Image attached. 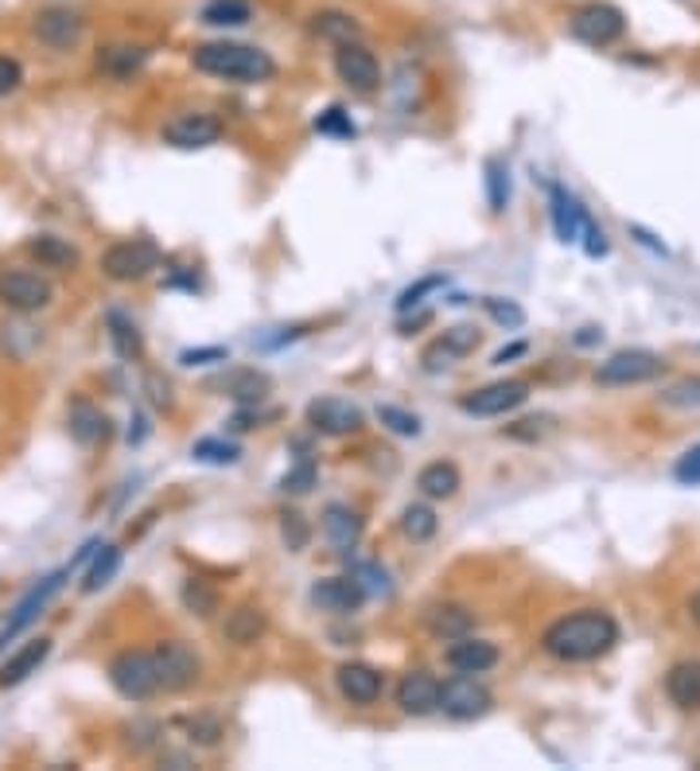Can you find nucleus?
Segmentation results:
<instances>
[{"mask_svg":"<svg viewBox=\"0 0 700 771\" xmlns=\"http://www.w3.org/2000/svg\"><path fill=\"white\" fill-rule=\"evenodd\" d=\"M615 643H619V624L612 612L599 608L568 612V616L553 619L541 635V647L556 663H596V658L612 655Z\"/></svg>","mask_w":700,"mask_h":771,"instance_id":"f257e3e1","label":"nucleus"},{"mask_svg":"<svg viewBox=\"0 0 700 771\" xmlns=\"http://www.w3.org/2000/svg\"><path fill=\"white\" fill-rule=\"evenodd\" d=\"M195 71L215 74V79H230V82H269L276 74V63L269 51L250 48V43H199L191 51Z\"/></svg>","mask_w":700,"mask_h":771,"instance_id":"f03ea898","label":"nucleus"},{"mask_svg":"<svg viewBox=\"0 0 700 771\" xmlns=\"http://www.w3.org/2000/svg\"><path fill=\"white\" fill-rule=\"evenodd\" d=\"M109 686L125 701H148L160 694V674H156L153 650H122L109 663Z\"/></svg>","mask_w":700,"mask_h":771,"instance_id":"7ed1b4c3","label":"nucleus"},{"mask_svg":"<svg viewBox=\"0 0 700 771\" xmlns=\"http://www.w3.org/2000/svg\"><path fill=\"white\" fill-rule=\"evenodd\" d=\"M568 32L576 35L579 43L588 48H612L615 40H623L627 32V17L615 4H604V0H592V4H579L568 17Z\"/></svg>","mask_w":700,"mask_h":771,"instance_id":"20e7f679","label":"nucleus"},{"mask_svg":"<svg viewBox=\"0 0 700 771\" xmlns=\"http://www.w3.org/2000/svg\"><path fill=\"white\" fill-rule=\"evenodd\" d=\"M153 663L160 674V690L164 694H184L199 683L202 658L195 655V647H187L184 639H164L153 647Z\"/></svg>","mask_w":700,"mask_h":771,"instance_id":"39448f33","label":"nucleus"},{"mask_svg":"<svg viewBox=\"0 0 700 771\" xmlns=\"http://www.w3.org/2000/svg\"><path fill=\"white\" fill-rule=\"evenodd\" d=\"M666 374V358L654 355V351H615L612 358L596 366V382L599 386H642V382H654Z\"/></svg>","mask_w":700,"mask_h":771,"instance_id":"423d86ee","label":"nucleus"},{"mask_svg":"<svg viewBox=\"0 0 700 771\" xmlns=\"http://www.w3.org/2000/svg\"><path fill=\"white\" fill-rule=\"evenodd\" d=\"M160 265V250L148 238H129V242H113L102 253V273L109 281H140Z\"/></svg>","mask_w":700,"mask_h":771,"instance_id":"0eeeda50","label":"nucleus"},{"mask_svg":"<svg viewBox=\"0 0 700 771\" xmlns=\"http://www.w3.org/2000/svg\"><path fill=\"white\" fill-rule=\"evenodd\" d=\"M494 706V694L479 683L476 674H456L440 686V709L451 717V721H476V717H487Z\"/></svg>","mask_w":700,"mask_h":771,"instance_id":"6e6552de","label":"nucleus"},{"mask_svg":"<svg viewBox=\"0 0 700 771\" xmlns=\"http://www.w3.org/2000/svg\"><path fill=\"white\" fill-rule=\"evenodd\" d=\"M55 289H51L48 277L32 273V269H9L0 273V304L12 312H40L51 304Z\"/></svg>","mask_w":700,"mask_h":771,"instance_id":"1a4fd4ad","label":"nucleus"},{"mask_svg":"<svg viewBox=\"0 0 700 771\" xmlns=\"http://www.w3.org/2000/svg\"><path fill=\"white\" fill-rule=\"evenodd\" d=\"M525 398H530V386L518 378H506V382H491V386H479V390L463 394V398H459V409L471 417H506L510 409H518Z\"/></svg>","mask_w":700,"mask_h":771,"instance_id":"9d476101","label":"nucleus"},{"mask_svg":"<svg viewBox=\"0 0 700 771\" xmlns=\"http://www.w3.org/2000/svg\"><path fill=\"white\" fill-rule=\"evenodd\" d=\"M335 74L355 90V94H374L382 86V66L374 59V51L363 40L355 43H338L335 51Z\"/></svg>","mask_w":700,"mask_h":771,"instance_id":"9b49d317","label":"nucleus"},{"mask_svg":"<svg viewBox=\"0 0 700 771\" xmlns=\"http://www.w3.org/2000/svg\"><path fill=\"white\" fill-rule=\"evenodd\" d=\"M222 137V122L210 114H179L164 125V140L179 153H195V148H210Z\"/></svg>","mask_w":700,"mask_h":771,"instance_id":"f8f14e48","label":"nucleus"},{"mask_svg":"<svg viewBox=\"0 0 700 771\" xmlns=\"http://www.w3.org/2000/svg\"><path fill=\"white\" fill-rule=\"evenodd\" d=\"M32 32H35V40L48 43L51 51H71L74 43L82 40V32H86V20H82L74 9L55 4V9H43L40 17H35Z\"/></svg>","mask_w":700,"mask_h":771,"instance_id":"ddd939ff","label":"nucleus"},{"mask_svg":"<svg viewBox=\"0 0 700 771\" xmlns=\"http://www.w3.org/2000/svg\"><path fill=\"white\" fill-rule=\"evenodd\" d=\"M307 425L327 437H346V433L363 429V409L346 398H315L307 406Z\"/></svg>","mask_w":700,"mask_h":771,"instance_id":"4468645a","label":"nucleus"},{"mask_svg":"<svg viewBox=\"0 0 700 771\" xmlns=\"http://www.w3.org/2000/svg\"><path fill=\"white\" fill-rule=\"evenodd\" d=\"M312 604L331 616H351L366 604V588L355 576H323L312 585Z\"/></svg>","mask_w":700,"mask_h":771,"instance_id":"2eb2a0df","label":"nucleus"},{"mask_svg":"<svg viewBox=\"0 0 700 771\" xmlns=\"http://www.w3.org/2000/svg\"><path fill=\"white\" fill-rule=\"evenodd\" d=\"M335 683H338V694H343L351 706H374V701L382 698V690H386L382 670H374V666H366V663H343L335 670Z\"/></svg>","mask_w":700,"mask_h":771,"instance_id":"dca6fc26","label":"nucleus"},{"mask_svg":"<svg viewBox=\"0 0 700 771\" xmlns=\"http://www.w3.org/2000/svg\"><path fill=\"white\" fill-rule=\"evenodd\" d=\"M397 706L409 717H428L440 709V683L428 670H409L397 686Z\"/></svg>","mask_w":700,"mask_h":771,"instance_id":"f3484780","label":"nucleus"},{"mask_svg":"<svg viewBox=\"0 0 700 771\" xmlns=\"http://www.w3.org/2000/svg\"><path fill=\"white\" fill-rule=\"evenodd\" d=\"M476 347H479V327L459 324V327H451V332H443L440 340L420 355V363H425V371H443V366H451L456 358L471 355Z\"/></svg>","mask_w":700,"mask_h":771,"instance_id":"a211bd4d","label":"nucleus"},{"mask_svg":"<svg viewBox=\"0 0 700 771\" xmlns=\"http://www.w3.org/2000/svg\"><path fill=\"white\" fill-rule=\"evenodd\" d=\"M63 576H66V573H51V576H43V585H35L32 593H28L24 601L17 604V612H12V619H9V627H4V632H0V650L9 647V643L17 639V635L24 632V627L32 624L35 616H40V612H43V604H48L51 596H55L59 588H63Z\"/></svg>","mask_w":700,"mask_h":771,"instance_id":"6ab92c4d","label":"nucleus"},{"mask_svg":"<svg viewBox=\"0 0 700 771\" xmlns=\"http://www.w3.org/2000/svg\"><path fill=\"white\" fill-rule=\"evenodd\" d=\"M448 666H451V670H459V674H487L491 666H499V647H494L491 639H476V635L451 639Z\"/></svg>","mask_w":700,"mask_h":771,"instance_id":"aec40b11","label":"nucleus"},{"mask_svg":"<svg viewBox=\"0 0 700 771\" xmlns=\"http://www.w3.org/2000/svg\"><path fill=\"white\" fill-rule=\"evenodd\" d=\"M48 655H51V639H43V635L40 639H28L20 650H12L9 663L0 666V686L9 690V686L28 683L32 674H40V666L48 663Z\"/></svg>","mask_w":700,"mask_h":771,"instance_id":"412c9836","label":"nucleus"},{"mask_svg":"<svg viewBox=\"0 0 700 771\" xmlns=\"http://www.w3.org/2000/svg\"><path fill=\"white\" fill-rule=\"evenodd\" d=\"M548 204H553V230L561 242H579V227H584V207L576 196H568V187L553 184L548 187Z\"/></svg>","mask_w":700,"mask_h":771,"instance_id":"4be33fe9","label":"nucleus"},{"mask_svg":"<svg viewBox=\"0 0 700 771\" xmlns=\"http://www.w3.org/2000/svg\"><path fill=\"white\" fill-rule=\"evenodd\" d=\"M269 627V616L265 608H258V604H238V608L226 616L222 632L230 643H238V647H250V643H258L261 635H265Z\"/></svg>","mask_w":700,"mask_h":771,"instance_id":"5701e85b","label":"nucleus"},{"mask_svg":"<svg viewBox=\"0 0 700 771\" xmlns=\"http://www.w3.org/2000/svg\"><path fill=\"white\" fill-rule=\"evenodd\" d=\"M323 534H327V542L335 545V550H355L358 538H363V519H358L351 507L331 503L327 511H323Z\"/></svg>","mask_w":700,"mask_h":771,"instance_id":"b1692460","label":"nucleus"},{"mask_svg":"<svg viewBox=\"0 0 700 771\" xmlns=\"http://www.w3.org/2000/svg\"><path fill=\"white\" fill-rule=\"evenodd\" d=\"M148 51L137 43H109V48L97 51V71L109 74V79H133V74L145 66Z\"/></svg>","mask_w":700,"mask_h":771,"instance_id":"393cba45","label":"nucleus"},{"mask_svg":"<svg viewBox=\"0 0 700 771\" xmlns=\"http://www.w3.org/2000/svg\"><path fill=\"white\" fill-rule=\"evenodd\" d=\"M666 694L677 709H700V663H677L666 674Z\"/></svg>","mask_w":700,"mask_h":771,"instance_id":"a878e982","label":"nucleus"},{"mask_svg":"<svg viewBox=\"0 0 700 771\" xmlns=\"http://www.w3.org/2000/svg\"><path fill=\"white\" fill-rule=\"evenodd\" d=\"M459 483H463V476H459V468L451 460H432L420 468L417 476V488L425 499H451L459 491Z\"/></svg>","mask_w":700,"mask_h":771,"instance_id":"bb28decb","label":"nucleus"},{"mask_svg":"<svg viewBox=\"0 0 700 771\" xmlns=\"http://www.w3.org/2000/svg\"><path fill=\"white\" fill-rule=\"evenodd\" d=\"M428 632L436 639H463V635L476 632V616L463 604H440V608L428 612Z\"/></svg>","mask_w":700,"mask_h":771,"instance_id":"cd10ccee","label":"nucleus"},{"mask_svg":"<svg viewBox=\"0 0 700 771\" xmlns=\"http://www.w3.org/2000/svg\"><path fill=\"white\" fill-rule=\"evenodd\" d=\"M71 437L79 440V445H102V440L109 437V417L90 406V402H79V406L71 409Z\"/></svg>","mask_w":700,"mask_h":771,"instance_id":"c85d7f7f","label":"nucleus"},{"mask_svg":"<svg viewBox=\"0 0 700 771\" xmlns=\"http://www.w3.org/2000/svg\"><path fill=\"white\" fill-rule=\"evenodd\" d=\"M312 28H315V35H323V40H331L338 48V43H355V40H363V24H358L351 12H335V9H327V12H315L312 17Z\"/></svg>","mask_w":700,"mask_h":771,"instance_id":"c756f323","label":"nucleus"},{"mask_svg":"<svg viewBox=\"0 0 700 771\" xmlns=\"http://www.w3.org/2000/svg\"><path fill=\"white\" fill-rule=\"evenodd\" d=\"M269 390H273V382H269V374H261V371H238V374H230V382H226V394H230L238 406H258V402L269 398Z\"/></svg>","mask_w":700,"mask_h":771,"instance_id":"7c9ffc66","label":"nucleus"},{"mask_svg":"<svg viewBox=\"0 0 700 771\" xmlns=\"http://www.w3.org/2000/svg\"><path fill=\"white\" fill-rule=\"evenodd\" d=\"M105 324H109V340H113V351L122 358H140L145 355V340H140L137 324H133L125 312H105Z\"/></svg>","mask_w":700,"mask_h":771,"instance_id":"2f4dec72","label":"nucleus"},{"mask_svg":"<svg viewBox=\"0 0 700 771\" xmlns=\"http://www.w3.org/2000/svg\"><path fill=\"white\" fill-rule=\"evenodd\" d=\"M28 253L40 258V265H48V269H71L74 261H79V250H74V246H66L63 238H51V235L32 238V242H28Z\"/></svg>","mask_w":700,"mask_h":771,"instance_id":"473e14b6","label":"nucleus"},{"mask_svg":"<svg viewBox=\"0 0 700 771\" xmlns=\"http://www.w3.org/2000/svg\"><path fill=\"white\" fill-rule=\"evenodd\" d=\"M401 530L412 542H428V538H436V530H440V519H436V511L428 503H409L401 511Z\"/></svg>","mask_w":700,"mask_h":771,"instance_id":"72a5a7b5","label":"nucleus"},{"mask_svg":"<svg viewBox=\"0 0 700 771\" xmlns=\"http://www.w3.org/2000/svg\"><path fill=\"white\" fill-rule=\"evenodd\" d=\"M487 204H491L494 215H502L510 207V168L499 156L487 160Z\"/></svg>","mask_w":700,"mask_h":771,"instance_id":"f704fd0d","label":"nucleus"},{"mask_svg":"<svg viewBox=\"0 0 700 771\" xmlns=\"http://www.w3.org/2000/svg\"><path fill=\"white\" fill-rule=\"evenodd\" d=\"M122 565V550L117 545H102V553L94 558V565L86 569V581H82V593H97L102 585H109V576Z\"/></svg>","mask_w":700,"mask_h":771,"instance_id":"c9c22d12","label":"nucleus"},{"mask_svg":"<svg viewBox=\"0 0 700 771\" xmlns=\"http://www.w3.org/2000/svg\"><path fill=\"white\" fill-rule=\"evenodd\" d=\"M245 20H250V4H242V0H215L202 9V24L210 28H238Z\"/></svg>","mask_w":700,"mask_h":771,"instance_id":"e433bc0d","label":"nucleus"},{"mask_svg":"<svg viewBox=\"0 0 700 771\" xmlns=\"http://www.w3.org/2000/svg\"><path fill=\"white\" fill-rule=\"evenodd\" d=\"M191 456L199 463H215V468H226V463H238V456H242V448L230 445V440H218V437H202L195 440Z\"/></svg>","mask_w":700,"mask_h":771,"instance_id":"4c0bfd02","label":"nucleus"},{"mask_svg":"<svg viewBox=\"0 0 700 771\" xmlns=\"http://www.w3.org/2000/svg\"><path fill=\"white\" fill-rule=\"evenodd\" d=\"M184 604H187V612L191 616H199V619H210L218 612V593L215 588L207 585V581H184Z\"/></svg>","mask_w":700,"mask_h":771,"instance_id":"58836bf2","label":"nucleus"},{"mask_svg":"<svg viewBox=\"0 0 700 771\" xmlns=\"http://www.w3.org/2000/svg\"><path fill=\"white\" fill-rule=\"evenodd\" d=\"M315 133H320V137L351 140L358 133V125L351 122V114H346L343 106H331V110H323V114L315 117Z\"/></svg>","mask_w":700,"mask_h":771,"instance_id":"ea45409f","label":"nucleus"},{"mask_svg":"<svg viewBox=\"0 0 700 771\" xmlns=\"http://www.w3.org/2000/svg\"><path fill=\"white\" fill-rule=\"evenodd\" d=\"M281 538L292 553H304L307 542H312V527H307V519L300 511H284L281 514Z\"/></svg>","mask_w":700,"mask_h":771,"instance_id":"a19ab883","label":"nucleus"},{"mask_svg":"<svg viewBox=\"0 0 700 771\" xmlns=\"http://www.w3.org/2000/svg\"><path fill=\"white\" fill-rule=\"evenodd\" d=\"M483 309H487V316H491L494 324H499V327H510V332L525 324V309H522V304H518V301H502V296H487Z\"/></svg>","mask_w":700,"mask_h":771,"instance_id":"79ce46f5","label":"nucleus"},{"mask_svg":"<svg viewBox=\"0 0 700 771\" xmlns=\"http://www.w3.org/2000/svg\"><path fill=\"white\" fill-rule=\"evenodd\" d=\"M378 421L386 425L389 433H397V437H420V417L409 414V409L378 406Z\"/></svg>","mask_w":700,"mask_h":771,"instance_id":"37998d69","label":"nucleus"},{"mask_svg":"<svg viewBox=\"0 0 700 771\" xmlns=\"http://www.w3.org/2000/svg\"><path fill=\"white\" fill-rule=\"evenodd\" d=\"M443 284H448V281H443L440 273H432V277H420L417 284H409V289H405V293L397 296V312H401V316H405V312L420 309V304H425V296H428V293H436V289H443Z\"/></svg>","mask_w":700,"mask_h":771,"instance_id":"c03bdc74","label":"nucleus"},{"mask_svg":"<svg viewBox=\"0 0 700 771\" xmlns=\"http://www.w3.org/2000/svg\"><path fill=\"white\" fill-rule=\"evenodd\" d=\"M315 460H300L296 468H289V476L281 479V491L284 496H304V491H312L315 488Z\"/></svg>","mask_w":700,"mask_h":771,"instance_id":"a18cd8bd","label":"nucleus"},{"mask_svg":"<svg viewBox=\"0 0 700 771\" xmlns=\"http://www.w3.org/2000/svg\"><path fill=\"white\" fill-rule=\"evenodd\" d=\"M661 402L677 409H700V378H685V382H677V386H669V390L661 394Z\"/></svg>","mask_w":700,"mask_h":771,"instance_id":"49530a36","label":"nucleus"},{"mask_svg":"<svg viewBox=\"0 0 700 771\" xmlns=\"http://www.w3.org/2000/svg\"><path fill=\"white\" fill-rule=\"evenodd\" d=\"M579 242H584V253H588V258H607V253H612V242H607V235H604V227H599L596 219H592V215H584V227H579Z\"/></svg>","mask_w":700,"mask_h":771,"instance_id":"de8ad7c7","label":"nucleus"},{"mask_svg":"<svg viewBox=\"0 0 700 771\" xmlns=\"http://www.w3.org/2000/svg\"><path fill=\"white\" fill-rule=\"evenodd\" d=\"M673 479H677V483H685V488H700V445L685 448V452L677 456Z\"/></svg>","mask_w":700,"mask_h":771,"instance_id":"09e8293b","label":"nucleus"},{"mask_svg":"<svg viewBox=\"0 0 700 771\" xmlns=\"http://www.w3.org/2000/svg\"><path fill=\"white\" fill-rule=\"evenodd\" d=\"M351 576H355L358 585L366 588V596H370V593H386V588H389L386 585V573H382L374 561H363V565H355V569H351Z\"/></svg>","mask_w":700,"mask_h":771,"instance_id":"8fccbe9b","label":"nucleus"},{"mask_svg":"<svg viewBox=\"0 0 700 771\" xmlns=\"http://www.w3.org/2000/svg\"><path fill=\"white\" fill-rule=\"evenodd\" d=\"M20 82H24V66H20L17 59L0 55V98H4V94H12Z\"/></svg>","mask_w":700,"mask_h":771,"instance_id":"3c124183","label":"nucleus"},{"mask_svg":"<svg viewBox=\"0 0 700 771\" xmlns=\"http://www.w3.org/2000/svg\"><path fill=\"white\" fill-rule=\"evenodd\" d=\"M226 347H195V351H184L179 363L184 366H207V363H226Z\"/></svg>","mask_w":700,"mask_h":771,"instance_id":"603ef678","label":"nucleus"},{"mask_svg":"<svg viewBox=\"0 0 700 771\" xmlns=\"http://www.w3.org/2000/svg\"><path fill=\"white\" fill-rule=\"evenodd\" d=\"M541 421H548V417H530V421L510 425V437H525V440H530V437H541V429H537Z\"/></svg>","mask_w":700,"mask_h":771,"instance_id":"864d4df0","label":"nucleus"},{"mask_svg":"<svg viewBox=\"0 0 700 771\" xmlns=\"http://www.w3.org/2000/svg\"><path fill=\"white\" fill-rule=\"evenodd\" d=\"M148 386H153V402H156V406H164V409H168V406H171L168 382H164V386H160V378H156V374H148Z\"/></svg>","mask_w":700,"mask_h":771,"instance_id":"5fc2aeb1","label":"nucleus"},{"mask_svg":"<svg viewBox=\"0 0 700 771\" xmlns=\"http://www.w3.org/2000/svg\"><path fill=\"white\" fill-rule=\"evenodd\" d=\"M525 351H530V347H525V343H510V347H502L499 355H494V363H499V366H506L510 358H522Z\"/></svg>","mask_w":700,"mask_h":771,"instance_id":"6e6d98bb","label":"nucleus"},{"mask_svg":"<svg viewBox=\"0 0 700 771\" xmlns=\"http://www.w3.org/2000/svg\"><path fill=\"white\" fill-rule=\"evenodd\" d=\"M630 235H635V238H638V242H642V246H650L654 253H666V246H661V242H654V235H646L642 227H630Z\"/></svg>","mask_w":700,"mask_h":771,"instance_id":"4d7b16f0","label":"nucleus"},{"mask_svg":"<svg viewBox=\"0 0 700 771\" xmlns=\"http://www.w3.org/2000/svg\"><path fill=\"white\" fill-rule=\"evenodd\" d=\"M599 340H604V332H596V327H584V335H576L579 347H592V343H599Z\"/></svg>","mask_w":700,"mask_h":771,"instance_id":"13d9d810","label":"nucleus"},{"mask_svg":"<svg viewBox=\"0 0 700 771\" xmlns=\"http://www.w3.org/2000/svg\"><path fill=\"white\" fill-rule=\"evenodd\" d=\"M689 616H692V624L700 627V593H697V596H692V601H689Z\"/></svg>","mask_w":700,"mask_h":771,"instance_id":"bf43d9fd","label":"nucleus"}]
</instances>
